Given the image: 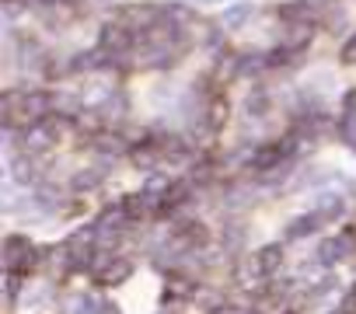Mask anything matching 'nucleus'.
<instances>
[{
	"label": "nucleus",
	"mask_w": 356,
	"mask_h": 314,
	"mask_svg": "<svg viewBox=\"0 0 356 314\" xmlns=\"http://www.w3.org/2000/svg\"><path fill=\"white\" fill-rule=\"evenodd\" d=\"M200 8H213V4H224V0H196Z\"/></svg>",
	"instance_id": "2"
},
{
	"label": "nucleus",
	"mask_w": 356,
	"mask_h": 314,
	"mask_svg": "<svg viewBox=\"0 0 356 314\" xmlns=\"http://www.w3.org/2000/svg\"><path fill=\"white\" fill-rule=\"evenodd\" d=\"M248 18H252V4H234L231 11H224V25H231V28H238Z\"/></svg>",
	"instance_id": "1"
}]
</instances>
